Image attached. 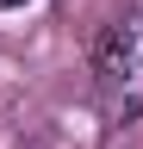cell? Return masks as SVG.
<instances>
[{
    "mask_svg": "<svg viewBox=\"0 0 143 149\" xmlns=\"http://www.w3.org/2000/svg\"><path fill=\"white\" fill-rule=\"evenodd\" d=\"M93 93L112 124L143 118V13L118 19L93 50Z\"/></svg>",
    "mask_w": 143,
    "mask_h": 149,
    "instance_id": "cell-1",
    "label": "cell"
},
{
    "mask_svg": "<svg viewBox=\"0 0 143 149\" xmlns=\"http://www.w3.org/2000/svg\"><path fill=\"white\" fill-rule=\"evenodd\" d=\"M0 6H31V0H0Z\"/></svg>",
    "mask_w": 143,
    "mask_h": 149,
    "instance_id": "cell-2",
    "label": "cell"
}]
</instances>
